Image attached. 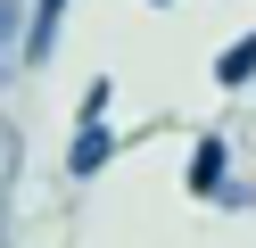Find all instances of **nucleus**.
Segmentation results:
<instances>
[{"label":"nucleus","instance_id":"obj_1","mask_svg":"<svg viewBox=\"0 0 256 248\" xmlns=\"http://www.w3.org/2000/svg\"><path fill=\"white\" fill-rule=\"evenodd\" d=\"M182 182H190V198H232V141H223V132H198Z\"/></svg>","mask_w":256,"mask_h":248},{"label":"nucleus","instance_id":"obj_2","mask_svg":"<svg viewBox=\"0 0 256 248\" xmlns=\"http://www.w3.org/2000/svg\"><path fill=\"white\" fill-rule=\"evenodd\" d=\"M108 157H116V124H108V116H83V124H74V141H66V174L91 182Z\"/></svg>","mask_w":256,"mask_h":248},{"label":"nucleus","instance_id":"obj_3","mask_svg":"<svg viewBox=\"0 0 256 248\" xmlns=\"http://www.w3.org/2000/svg\"><path fill=\"white\" fill-rule=\"evenodd\" d=\"M58 25H66V0H25V66L58 50Z\"/></svg>","mask_w":256,"mask_h":248},{"label":"nucleus","instance_id":"obj_4","mask_svg":"<svg viewBox=\"0 0 256 248\" xmlns=\"http://www.w3.org/2000/svg\"><path fill=\"white\" fill-rule=\"evenodd\" d=\"M215 83H223V91H248V83H256V33H240L232 50H215Z\"/></svg>","mask_w":256,"mask_h":248},{"label":"nucleus","instance_id":"obj_5","mask_svg":"<svg viewBox=\"0 0 256 248\" xmlns=\"http://www.w3.org/2000/svg\"><path fill=\"white\" fill-rule=\"evenodd\" d=\"M25 66V0H0V83Z\"/></svg>","mask_w":256,"mask_h":248},{"label":"nucleus","instance_id":"obj_6","mask_svg":"<svg viewBox=\"0 0 256 248\" xmlns=\"http://www.w3.org/2000/svg\"><path fill=\"white\" fill-rule=\"evenodd\" d=\"M149 9H174V0H149Z\"/></svg>","mask_w":256,"mask_h":248}]
</instances>
